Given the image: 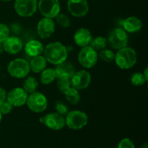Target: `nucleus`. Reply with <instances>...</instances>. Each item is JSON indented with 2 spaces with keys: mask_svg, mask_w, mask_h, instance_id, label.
Segmentation results:
<instances>
[{
  "mask_svg": "<svg viewBox=\"0 0 148 148\" xmlns=\"http://www.w3.org/2000/svg\"><path fill=\"white\" fill-rule=\"evenodd\" d=\"M3 49L7 53L14 55L20 53L23 48V43L21 39L16 36H9L2 43Z\"/></svg>",
  "mask_w": 148,
  "mask_h": 148,
  "instance_id": "2eb2a0df",
  "label": "nucleus"
},
{
  "mask_svg": "<svg viewBox=\"0 0 148 148\" xmlns=\"http://www.w3.org/2000/svg\"><path fill=\"white\" fill-rule=\"evenodd\" d=\"M38 88V82L33 76H29L25 79L23 84V88L27 94H30L37 91Z\"/></svg>",
  "mask_w": 148,
  "mask_h": 148,
  "instance_id": "412c9836",
  "label": "nucleus"
},
{
  "mask_svg": "<svg viewBox=\"0 0 148 148\" xmlns=\"http://www.w3.org/2000/svg\"><path fill=\"white\" fill-rule=\"evenodd\" d=\"M43 53L47 62L54 65L65 62L68 57L66 46L59 41L51 42L46 45Z\"/></svg>",
  "mask_w": 148,
  "mask_h": 148,
  "instance_id": "f257e3e1",
  "label": "nucleus"
},
{
  "mask_svg": "<svg viewBox=\"0 0 148 148\" xmlns=\"http://www.w3.org/2000/svg\"><path fill=\"white\" fill-rule=\"evenodd\" d=\"M7 92L6 90L0 87V105L7 101Z\"/></svg>",
  "mask_w": 148,
  "mask_h": 148,
  "instance_id": "473e14b6",
  "label": "nucleus"
},
{
  "mask_svg": "<svg viewBox=\"0 0 148 148\" xmlns=\"http://www.w3.org/2000/svg\"><path fill=\"white\" fill-rule=\"evenodd\" d=\"M26 103L30 111L39 114L46 110L48 107V100L44 94L36 91L27 96Z\"/></svg>",
  "mask_w": 148,
  "mask_h": 148,
  "instance_id": "423d86ee",
  "label": "nucleus"
},
{
  "mask_svg": "<svg viewBox=\"0 0 148 148\" xmlns=\"http://www.w3.org/2000/svg\"><path fill=\"white\" fill-rule=\"evenodd\" d=\"M56 77L58 79H71L75 72V67L69 62L66 61L56 65Z\"/></svg>",
  "mask_w": 148,
  "mask_h": 148,
  "instance_id": "dca6fc26",
  "label": "nucleus"
},
{
  "mask_svg": "<svg viewBox=\"0 0 148 148\" xmlns=\"http://www.w3.org/2000/svg\"><path fill=\"white\" fill-rule=\"evenodd\" d=\"M43 49L44 47L43 43L37 40H29L25 45V51L26 54L32 58L41 55L43 52Z\"/></svg>",
  "mask_w": 148,
  "mask_h": 148,
  "instance_id": "6ab92c4d",
  "label": "nucleus"
},
{
  "mask_svg": "<svg viewBox=\"0 0 148 148\" xmlns=\"http://www.w3.org/2000/svg\"><path fill=\"white\" fill-rule=\"evenodd\" d=\"M107 43H108V41H107L106 38L103 37V36H98V37L92 38L90 46L95 51H101L106 49Z\"/></svg>",
  "mask_w": 148,
  "mask_h": 148,
  "instance_id": "b1692460",
  "label": "nucleus"
},
{
  "mask_svg": "<svg viewBox=\"0 0 148 148\" xmlns=\"http://www.w3.org/2000/svg\"><path fill=\"white\" fill-rule=\"evenodd\" d=\"M10 36V28L7 25L0 23V43H3Z\"/></svg>",
  "mask_w": 148,
  "mask_h": 148,
  "instance_id": "c756f323",
  "label": "nucleus"
},
{
  "mask_svg": "<svg viewBox=\"0 0 148 148\" xmlns=\"http://www.w3.org/2000/svg\"><path fill=\"white\" fill-rule=\"evenodd\" d=\"M40 75V82L43 85H49L52 83L56 78L54 69L47 68L42 71Z\"/></svg>",
  "mask_w": 148,
  "mask_h": 148,
  "instance_id": "4be33fe9",
  "label": "nucleus"
},
{
  "mask_svg": "<svg viewBox=\"0 0 148 148\" xmlns=\"http://www.w3.org/2000/svg\"><path fill=\"white\" fill-rule=\"evenodd\" d=\"M12 106L6 101L0 105V112L1 113L2 115H7L12 111Z\"/></svg>",
  "mask_w": 148,
  "mask_h": 148,
  "instance_id": "7c9ffc66",
  "label": "nucleus"
},
{
  "mask_svg": "<svg viewBox=\"0 0 148 148\" xmlns=\"http://www.w3.org/2000/svg\"><path fill=\"white\" fill-rule=\"evenodd\" d=\"M2 114H1V113L0 112V124H1V119H2Z\"/></svg>",
  "mask_w": 148,
  "mask_h": 148,
  "instance_id": "e433bc0d",
  "label": "nucleus"
},
{
  "mask_svg": "<svg viewBox=\"0 0 148 148\" xmlns=\"http://www.w3.org/2000/svg\"><path fill=\"white\" fill-rule=\"evenodd\" d=\"M4 51V49H3V46H2V43H0V54L3 52Z\"/></svg>",
  "mask_w": 148,
  "mask_h": 148,
  "instance_id": "c9c22d12",
  "label": "nucleus"
},
{
  "mask_svg": "<svg viewBox=\"0 0 148 148\" xmlns=\"http://www.w3.org/2000/svg\"><path fill=\"white\" fill-rule=\"evenodd\" d=\"M67 9L73 17H83L89 11V5L87 0H68Z\"/></svg>",
  "mask_w": 148,
  "mask_h": 148,
  "instance_id": "9b49d317",
  "label": "nucleus"
},
{
  "mask_svg": "<svg viewBox=\"0 0 148 148\" xmlns=\"http://www.w3.org/2000/svg\"><path fill=\"white\" fill-rule=\"evenodd\" d=\"M42 119V122L50 130L59 131L65 127V118L56 112L47 114Z\"/></svg>",
  "mask_w": 148,
  "mask_h": 148,
  "instance_id": "ddd939ff",
  "label": "nucleus"
},
{
  "mask_svg": "<svg viewBox=\"0 0 148 148\" xmlns=\"http://www.w3.org/2000/svg\"><path fill=\"white\" fill-rule=\"evenodd\" d=\"M65 98L72 105H77L80 101V95L79 90L71 87L67 91L64 92Z\"/></svg>",
  "mask_w": 148,
  "mask_h": 148,
  "instance_id": "5701e85b",
  "label": "nucleus"
},
{
  "mask_svg": "<svg viewBox=\"0 0 148 148\" xmlns=\"http://www.w3.org/2000/svg\"><path fill=\"white\" fill-rule=\"evenodd\" d=\"M88 118L86 113L78 110H73L68 112L65 117V125L70 130H81L88 124Z\"/></svg>",
  "mask_w": 148,
  "mask_h": 148,
  "instance_id": "20e7f679",
  "label": "nucleus"
},
{
  "mask_svg": "<svg viewBox=\"0 0 148 148\" xmlns=\"http://www.w3.org/2000/svg\"><path fill=\"white\" fill-rule=\"evenodd\" d=\"M91 79L92 77L90 72L85 69H81L75 72L70 80L72 88L81 90L89 87L91 83Z\"/></svg>",
  "mask_w": 148,
  "mask_h": 148,
  "instance_id": "9d476101",
  "label": "nucleus"
},
{
  "mask_svg": "<svg viewBox=\"0 0 148 148\" xmlns=\"http://www.w3.org/2000/svg\"><path fill=\"white\" fill-rule=\"evenodd\" d=\"M92 36L91 32L88 29L81 27L78 29L74 36V40L75 43L79 47H85L89 46L92 40Z\"/></svg>",
  "mask_w": 148,
  "mask_h": 148,
  "instance_id": "f3484780",
  "label": "nucleus"
},
{
  "mask_svg": "<svg viewBox=\"0 0 148 148\" xmlns=\"http://www.w3.org/2000/svg\"><path fill=\"white\" fill-rule=\"evenodd\" d=\"M55 108L56 110V113L63 116H66L69 112V107L63 101H57L56 103V105H55Z\"/></svg>",
  "mask_w": 148,
  "mask_h": 148,
  "instance_id": "c85d7f7f",
  "label": "nucleus"
},
{
  "mask_svg": "<svg viewBox=\"0 0 148 148\" xmlns=\"http://www.w3.org/2000/svg\"><path fill=\"white\" fill-rule=\"evenodd\" d=\"M1 1H10L11 0H1Z\"/></svg>",
  "mask_w": 148,
  "mask_h": 148,
  "instance_id": "4c0bfd02",
  "label": "nucleus"
},
{
  "mask_svg": "<svg viewBox=\"0 0 148 148\" xmlns=\"http://www.w3.org/2000/svg\"><path fill=\"white\" fill-rule=\"evenodd\" d=\"M98 54V57L101 58L106 62H111L114 61V59H115V53L110 49H103L100 51L99 53Z\"/></svg>",
  "mask_w": 148,
  "mask_h": 148,
  "instance_id": "393cba45",
  "label": "nucleus"
},
{
  "mask_svg": "<svg viewBox=\"0 0 148 148\" xmlns=\"http://www.w3.org/2000/svg\"><path fill=\"white\" fill-rule=\"evenodd\" d=\"M143 27L141 20L135 16H130L127 17L122 22V28L127 33H134L140 31Z\"/></svg>",
  "mask_w": 148,
  "mask_h": 148,
  "instance_id": "a211bd4d",
  "label": "nucleus"
},
{
  "mask_svg": "<svg viewBox=\"0 0 148 148\" xmlns=\"http://www.w3.org/2000/svg\"><path fill=\"white\" fill-rule=\"evenodd\" d=\"M77 59L81 66L86 69H90L97 64L98 59V52L90 45L82 47L78 53Z\"/></svg>",
  "mask_w": 148,
  "mask_h": 148,
  "instance_id": "0eeeda50",
  "label": "nucleus"
},
{
  "mask_svg": "<svg viewBox=\"0 0 148 148\" xmlns=\"http://www.w3.org/2000/svg\"><path fill=\"white\" fill-rule=\"evenodd\" d=\"M38 7L43 17L51 19L55 18L61 10L59 0H40Z\"/></svg>",
  "mask_w": 148,
  "mask_h": 148,
  "instance_id": "6e6552de",
  "label": "nucleus"
},
{
  "mask_svg": "<svg viewBox=\"0 0 148 148\" xmlns=\"http://www.w3.org/2000/svg\"><path fill=\"white\" fill-rule=\"evenodd\" d=\"M14 8L20 17H30L37 11L38 1L37 0H15Z\"/></svg>",
  "mask_w": 148,
  "mask_h": 148,
  "instance_id": "1a4fd4ad",
  "label": "nucleus"
},
{
  "mask_svg": "<svg viewBox=\"0 0 148 148\" xmlns=\"http://www.w3.org/2000/svg\"><path fill=\"white\" fill-rule=\"evenodd\" d=\"M28 94L23 88H14L7 95V101L13 107H21L26 104Z\"/></svg>",
  "mask_w": 148,
  "mask_h": 148,
  "instance_id": "f8f14e48",
  "label": "nucleus"
},
{
  "mask_svg": "<svg viewBox=\"0 0 148 148\" xmlns=\"http://www.w3.org/2000/svg\"><path fill=\"white\" fill-rule=\"evenodd\" d=\"M137 56L135 50L131 47L122 48L115 53L116 64L121 69H129L137 63Z\"/></svg>",
  "mask_w": 148,
  "mask_h": 148,
  "instance_id": "f03ea898",
  "label": "nucleus"
},
{
  "mask_svg": "<svg viewBox=\"0 0 148 148\" xmlns=\"http://www.w3.org/2000/svg\"><path fill=\"white\" fill-rule=\"evenodd\" d=\"M47 63L48 62L44 56L39 55V56L33 57L29 63L30 71L34 73H40L46 68Z\"/></svg>",
  "mask_w": 148,
  "mask_h": 148,
  "instance_id": "aec40b11",
  "label": "nucleus"
},
{
  "mask_svg": "<svg viewBox=\"0 0 148 148\" xmlns=\"http://www.w3.org/2000/svg\"><path fill=\"white\" fill-rule=\"evenodd\" d=\"M30 72L29 62L21 58L13 59L7 65V72L9 75L17 79L25 78Z\"/></svg>",
  "mask_w": 148,
  "mask_h": 148,
  "instance_id": "7ed1b4c3",
  "label": "nucleus"
},
{
  "mask_svg": "<svg viewBox=\"0 0 148 148\" xmlns=\"http://www.w3.org/2000/svg\"><path fill=\"white\" fill-rule=\"evenodd\" d=\"M56 23L59 25V26L62 27H69L71 25V21L70 19L69 18L66 14H64V13H59L56 17Z\"/></svg>",
  "mask_w": 148,
  "mask_h": 148,
  "instance_id": "a878e982",
  "label": "nucleus"
},
{
  "mask_svg": "<svg viewBox=\"0 0 148 148\" xmlns=\"http://www.w3.org/2000/svg\"><path fill=\"white\" fill-rule=\"evenodd\" d=\"M57 87L62 93H64L72 87L70 79H58Z\"/></svg>",
  "mask_w": 148,
  "mask_h": 148,
  "instance_id": "cd10ccee",
  "label": "nucleus"
},
{
  "mask_svg": "<svg viewBox=\"0 0 148 148\" xmlns=\"http://www.w3.org/2000/svg\"><path fill=\"white\" fill-rule=\"evenodd\" d=\"M131 82L134 86H142L146 82L143 74L142 72H135L131 77Z\"/></svg>",
  "mask_w": 148,
  "mask_h": 148,
  "instance_id": "bb28decb",
  "label": "nucleus"
},
{
  "mask_svg": "<svg viewBox=\"0 0 148 148\" xmlns=\"http://www.w3.org/2000/svg\"><path fill=\"white\" fill-rule=\"evenodd\" d=\"M107 41L112 49L119 50L127 46L128 34L122 27H116L110 32Z\"/></svg>",
  "mask_w": 148,
  "mask_h": 148,
  "instance_id": "39448f33",
  "label": "nucleus"
},
{
  "mask_svg": "<svg viewBox=\"0 0 148 148\" xmlns=\"http://www.w3.org/2000/svg\"><path fill=\"white\" fill-rule=\"evenodd\" d=\"M117 148H135V146L130 139L124 138L119 142Z\"/></svg>",
  "mask_w": 148,
  "mask_h": 148,
  "instance_id": "2f4dec72",
  "label": "nucleus"
},
{
  "mask_svg": "<svg viewBox=\"0 0 148 148\" xmlns=\"http://www.w3.org/2000/svg\"><path fill=\"white\" fill-rule=\"evenodd\" d=\"M140 148H148V145L147 143H144L141 146H140Z\"/></svg>",
  "mask_w": 148,
  "mask_h": 148,
  "instance_id": "f704fd0d",
  "label": "nucleus"
},
{
  "mask_svg": "<svg viewBox=\"0 0 148 148\" xmlns=\"http://www.w3.org/2000/svg\"><path fill=\"white\" fill-rule=\"evenodd\" d=\"M55 31V22L53 19L43 17L37 25V33L42 39L50 38Z\"/></svg>",
  "mask_w": 148,
  "mask_h": 148,
  "instance_id": "4468645a",
  "label": "nucleus"
},
{
  "mask_svg": "<svg viewBox=\"0 0 148 148\" xmlns=\"http://www.w3.org/2000/svg\"><path fill=\"white\" fill-rule=\"evenodd\" d=\"M143 76H144L146 82H147V81H148V75H147V74H148V69H147V67L145 68V69L144 72H143Z\"/></svg>",
  "mask_w": 148,
  "mask_h": 148,
  "instance_id": "72a5a7b5",
  "label": "nucleus"
}]
</instances>
